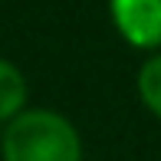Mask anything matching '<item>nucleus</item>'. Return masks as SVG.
<instances>
[{
  "label": "nucleus",
  "instance_id": "nucleus-1",
  "mask_svg": "<svg viewBox=\"0 0 161 161\" xmlns=\"http://www.w3.org/2000/svg\"><path fill=\"white\" fill-rule=\"evenodd\" d=\"M3 161H82V142L69 119L49 108L20 112L3 131Z\"/></svg>",
  "mask_w": 161,
  "mask_h": 161
},
{
  "label": "nucleus",
  "instance_id": "nucleus-2",
  "mask_svg": "<svg viewBox=\"0 0 161 161\" xmlns=\"http://www.w3.org/2000/svg\"><path fill=\"white\" fill-rule=\"evenodd\" d=\"M112 23L135 49L161 46V0H108Z\"/></svg>",
  "mask_w": 161,
  "mask_h": 161
},
{
  "label": "nucleus",
  "instance_id": "nucleus-3",
  "mask_svg": "<svg viewBox=\"0 0 161 161\" xmlns=\"http://www.w3.org/2000/svg\"><path fill=\"white\" fill-rule=\"evenodd\" d=\"M26 102V79L13 63L0 59V122H13Z\"/></svg>",
  "mask_w": 161,
  "mask_h": 161
},
{
  "label": "nucleus",
  "instance_id": "nucleus-4",
  "mask_svg": "<svg viewBox=\"0 0 161 161\" xmlns=\"http://www.w3.org/2000/svg\"><path fill=\"white\" fill-rule=\"evenodd\" d=\"M138 96H142L145 108L161 119V53L148 56L145 66L138 69Z\"/></svg>",
  "mask_w": 161,
  "mask_h": 161
}]
</instances>
